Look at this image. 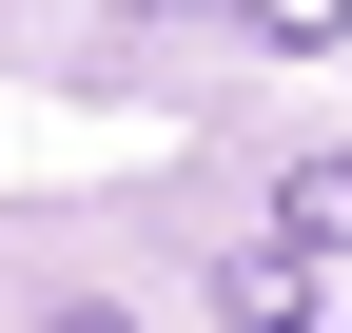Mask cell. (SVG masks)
Returning a JSON list of instances; mask_svg holds the SVG:
<instances>
[{"label": "cell", "instance_id": "cell-1", "mask_svg": "<svg viewBox=\"0 0 352 333\" xmlns=\"http://www.w3.org/2000/svg\"><path fill=\"white\" fill-rule=\"evenodd\" d=\"M196 294H215V314H235V333H314V314H333V275H314V255H294V235H235V255H215V275H196Z\"/></svg>", "mask_w": 352, "mask_h": 333}, {"label": "cell", "instance_id": "cell-2", "mask_svg": "<svg viewBox=\"0 0 352 333\" xmlns=\"http://www.w3.org/2000/svg\"><path fill=\"white\" fill-rule=\"evenodd\" d=\"M274 235H294L314 275L352 255V138H333V157H294V177H274Z\"/></svg>", "mask_w": 352, "mask_h": 333}, {"label": "cell", "instance_id": "cell-3", "mask_svg": "<svg viewBox=\"0 0 352 333\" xmlns=\"http://www.w3.org/2000/svg\"><path fill=\"white\" fill-rule=\"evenodd\" d=\"M254 39H352V0H235Z\"/></svg>", "mask_w": 352, "mask_h": 333}, {"label": "cell", "instance_id": "cell-4", "mask_svg": "<svg viewBox=\"0 0 352 333\" xmlns=\"http://www.w3.org/2000/svg\"><path fill=\"white\" fill-rule=\"evenodd\" d=\"M39 333H138V314H98V294H59V314H39Z\"/></svg>", "mask_w": 352, "mask_h": 333}, {"label": "cell", "instance_id": "cell-5", "mask_svg": "<svg viewBox=\"0 0 352 333\" xmlns=\"http://www.w3.org/2000/svg\"><path fill=\"white\" fill-rule=\"evenodd\" d=\"M333 314H352V294H333Z\"/></svg>", "mask_w": 352, "mask_h": 333}]
</instances>
